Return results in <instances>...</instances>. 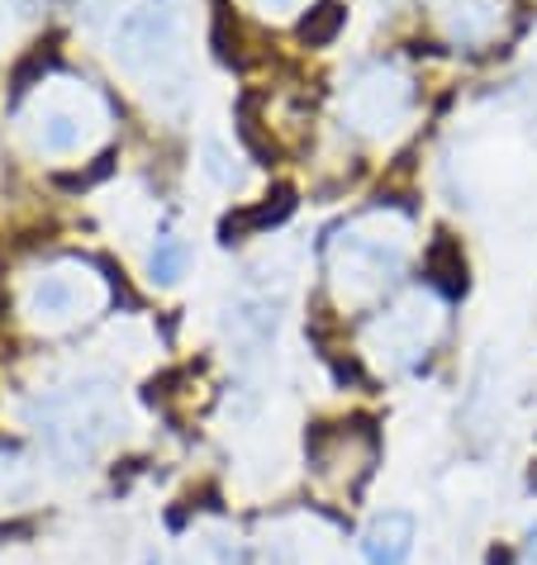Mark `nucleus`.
Masks as SVG:
<instances>
[{"mask_svg": "<svg viewBox=\"0 0 537 565\" xmlns=\"http://www.w3.org/2000/svg\"><path fill=\"white\" fill-rule=\"evenodd\" d=\"M414 243V224L400 210H367L328 238L324 271L338 309H371L400 280Z\"/></svg>", "mask_w": 537, "mask_h": 565, "instance_id": "f257e3e1", "label": "nucleus"}, {"mask_svg": "<svg viewBox=\"0 0 537 565\" xmlns=\"http://www.w3.org/2000/svg\"><path fill=\"white\" fill-rule=\"evenodd\" d=\"M20 129L29 148L53 162H86L115 138V109L86 76L53 72L20 105Z\"/></svg>", "mask_w": 537, "mask_h": 565, "instance_id": "f03ea898", "label": "nucleus"}, {"mask_svg": "<svg viewBox=\"0 0 537 565\" xmlns=\"http://www.w3.org/2000/svg\"><path fill=\"white\" fill-rule=\"evenodd\" d=\"M124 433V404L109 381H76L53 390L39 404V437L49 457L67 470H82Z\"/></svg>", "mask_w": 537, "mask_h": 565, "instance_id": "7ed1b4c3", "label": "nucleus"}, {"mask_svg": "<svg viewBox=\"0 0 537 565\" xmlns=\"http://www.w3.org/2000/svg\"><path fill=\"white\" fill-rule=\"evenodd\" d=\"M109 305V280L101 266H91L82 257H57L49 266H39L24 280L20 313L29 328L39 333H72V328L91 323Z\"/></svg>", "mask_w": 537, "mask_h": 565, "instance_id": "20e7f679", "label": "nucleus"}, {"mask_svg": "<svg viewBox=\"0 0 537 565\" xmlns=\"http://www.w3.org/2000/svg\"><path fill=\"white\" fill-rule=\"evenodd\" d=\"M442 328H448V309H442L438 295L409 290L394 305L376 309V319L367 323V333H361V356L381 375L414 371L442 342Z\"/></svg>", "mask_w": 537, "mask_h": 565, "instance_id": "39448f33", "label": "nucleus"}, {"mask_svg": "<svg viewBox=\"0 0 537 565\" xmlns=\"http://www.w3.org/2000/svg\"><path fill=\"white\" fill-rule=\"evenodd\" d=\"M338 115L347 134L367 138V143H386L414 115V76L400 62H371L343 86Z\"/></svg>", "mask_w": 537, "mask_h": 565, "instance_id": "423d86ee", "label": "nucleus"}, {"mask_svg": "<svg viewBox=\"0 0 537 565\" xmlns=\"http://www.w3.org/2000/svg\"><path fill=\"white\" fill-rule=\"evenodd\" d=\"M115 57L148 82H167L181 67V20L171 0H129L115 20Z\"/></svg>", "mask_w": 537, "mask_h": 565, "instance_id": "0eeeda50", "label": "nucleus"}, {"mask_svg": "<svg viewBox=\"0 0 537 565\" xmlns=\"http://www.w3.org/2000/svg\"><path fill=\"white\" fill-rule=\"evenodd\" d=\"M314 480L334 494H352L376 466V437L361 423H334V428L314 433L309 443Z\"/></svg>", "mask_w": 537, "mask_h": 565, "instance_id": "6e6552de", "label": "nucleus"}, {"mask_svg": "<svg viewBox=\"0 0 537 565\" xmlns=\"http://www.w3.org/2000/svg\"><path fill=\"white\" fill-rule=\"evenodd\" d=\"M438 29L456 49H485L509 29L514 0H429Z\"/></svg>", "mask_w": 537, "mask_h": 565, "instance_id": "1a4fd4ad", "label": "nucleus"}, {"mask_svg": "<svg viewBox=\"0 0 537 565\" xmlns=\"http://www.w3.org/2000/svg\"><path fill=\"white\" fill-rule=\"evenodd\" d=\"M414 542H419V523L404 509H386L376 513L367 532H361V561L367 565H409L414 561Z\"/></svg>", "mask_w": 537, "mask_h": 565, "instance_id": "9d476101", "label": "nucleus"}, {"mask_svg": "<svg viewBox=\"0 0 537 565\" xmlns=\"http://www.w3.org/2000/svg\"><path fill=\"white\" fill-rule=\"evenodd\" d=\"M34 466H29L24 457H14V451H0V509H20L34 499Z\"/></svg>", "mask_w": 537, "mask_h": 565, "instance_id": "9b49d317", "label": "nucleus"}, {"mask_svg": "<svg viewBox=\"0 0 537 565\" xmlns=\"http://www.w3.org/2000/svg\"><path fill=\"white\" fill-rule=\"evenodd\" d=\"M148 266H152V280H157V286H177V280L186 276V247H181L177 238H157Z\"/></svg>", "mask_w": 537, "mask_h": 565, "instance_id": "f8f14e48", "label": "nucleus"}, {"mask_svg": "<svg viewBox=\"0 0 537 565\" xmlns=\"http://www.w3.org/2000/svg\"><path fill=\"white\" fill-rule=\"evenodd\" d=\"M186 565H239V546L233 542H219V537H204L191 546Z\"/></svg>", "mask_w": 537, "mask_h": 565, "instance_id": "ddd939ff", "label": "nucleus"}, {"mask_svg": "<svg viewBox=\"0 0 537 565\" xmlns=\"http://www.w3.org/2000/svg\"><path fill=\"white\" fill-rule=\"evenodd\" d=\"M252 6H257L266 20H291V14H299L309 0H252Z\"/></svg>", "mask_w": 537, "mask_h": 565, "instance_id": "4468645a", "label": "nucleus"}, {"mask_svg": "<svg viewBox=\"0 0 537 565\" xmlns=\"http://www.w3.org/2000/svg\"><path fill=\"white\" fill-rule=\"evenodd\" d=\"M518 565H537V527L524 537V556H518Z\"/></svg>", "mask_w": 537, "mask_h": 565, "instance_id": "2eb2a0df", "label": "nucleus"}]
</instances>
